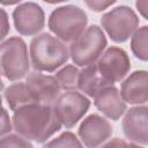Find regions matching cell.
<instances>
[{
  "label": "cell",
  "instance_id": "1",
  "mask_svg": "<svg viewBox=\"0 0 148 148\" xmlns=\"http://www.w3.org/2000/svg\"><path fill=\"white\" fill-rule=\"evenodd\" d=\"M12 125L20 136L38 143L45 142L61 127L52 106L43 104H29L17 109L14 111Z\"/></svg>",
  "mask_w": 148,
  "mask_h": 148
},
{
  "label": "cell",
  "instance_id": "2",
  "mask_svg": "<svg viewBox=\"0 0 148 148\" xmlns=\"http://www.w3.org/2000/svg\"><path fill=\"white\" fill-rule=\"evenodd\" d=\"M69 58L65 43L50 34H40L30 43V60L37 72H54Z\"/></svg>",
  "mask_w": 148,
  "mask_h": 148
},
{
  "label": "cell",
  "instance_id": "3",
  "mask_svg": "<svg viewBox=\"0 0 148 148\" xmlns=\"http://www.w3.org/2000/svg\"><path fill=\"white\" fill-rule=\"evenodd\" d=\"M87 22V15L80 7L67 5L51 13L49 28L62 43H72L86 30Z\"/></svg>",
  "mask_w": 148,
  "mask_h": 148
},
{
  "label": "cell",
  "instance_id": "4",
  "mask_svg": "<svg viewBox=\"0 0 148 148\" xmlns=\"http://www.w3.org/2000/svg\"><path fill=\"white\" fill-rule=\"evenodd\" d=\"M30 61L24 40L10 37L0 44V75L9 81H17L29 74Z\"/></svg>",
  "mask_w": 148,
  "mask_h": 148
},
{
  "label": "cell",
  "instance_id": "5",
  "mask_svg": "<svg viewBox=\"0 0 148 148\" xmlns=\"http://www.w3.org/2000/svg\"><path fill=\"white\" fill-rule=\"evenodd\" d=\"M106 46V38L103 30L97 25L87 28L69 46V56L77 66L94 64L103 53Z\"/></svg>",
  "mask_w": 148,
  "mask_h": 148
},
{
  "label": "cell",
  "instance_id": "6",
  "mask_svg": "<svg viewBox=\"0 0 148 148\" xmlns=\"http://www.w3.org/2000/svg\"><path fill=\"white\" fill-rule=\"evenodd\" d=\"M101 24L112 40L123 43L135 32L139 18L130 7L119 6L105 13L101 18Z\"/></svg>",
  "mask_w": 148,
  "mask_h": 148
},
{
  "label": "cell",
  "instance_id": "7",
  "mask_svg": "<svg viewBox=\"0 0 148 148\" xmlns=\"http://www.w3.org/2000/svg\"><path fill=\"white\" fill-rule=\"evenodd\" d=\"M90 106L89 99L75 90L60 94L52 105L53 112L61 125L71 128L86 114Z\"/></svg>",
  "mask_w": 148,
  "mask_h": 148
},
{
  "label": "cell",
  "instance_id": "8",
  "mask_svg": "<svg viewBox=\"0 0 148 148\" xmlns=\"http://www.w3.org/2000/svg\"><path fill=\"white\" fill-rule=\"evenodd\" d=\"M96 66L101 76L109 83L113 84L126 76L131 62L127 53L123 49L112 46L101 54Z\"/></svg>",
  "mask_w": 148,
  "mask_h": 148
},
{
  "label": "cell",
  "instance_id": "9",
  "mask_svg": "<svg viewBox=\"0 0 148 148\" xmlns=\"http://www.w3.org/2000/svg\"><path fill=\"white\" fill-rule=\"evenodd\" d=\"M27 89L34 104L52 106L60 95V87L54 76L43 74L42 72H31L27 75Z\"/></svg>",
  "mask_w": 148,
  "mask_h": 148
},
{
  "label": "cell",
  "instance_id": "10",
  "mask_svg": "<svg viewBox=\"0 0 148 148\" xmlns=\"http://www.w3.org/2000/svg\"><path fill=\"white\" fill-rule=\"evenodd\" d=\"M13 20L16 30L24 36H32L44 28V12L34 2L18 5L13 12Z\"/></svg>",
  "mask_w": 148,
  "mask_h": 148
},
{
  "label": "cell",
  "instance_id": "11",
  "mask_svg": "<svg viewBox=\"0 0 148 148\" xmlns=\"http://www.w3.org/2000/svg\"><path fill=\"white\" fill-rule=\"evenodd\" d=\"M112 134L111 124L98 114H90L79 127V136L87 148H97Z\"/></svg>",
  "mask_w": 148,
  "mask_h": 148
},
{
  "label": "cell",
  "instance_id": "12",
  "mask_svg": "<svg viewBox=\"0 0 148 148\" xmlns=\"http://www.w3.org/2000/svg\"><path fill=\"white\" fill-rule=\"evenodd\" d=\"M95 106L108 118L118 120L126 111V103L121 98L119 90L113 86L101 89L94 96Z\"/></svg>",
  "mask_w": 148,
  "mask_h": 148
},
{
  "label": "cell",
  "instance_id": "13",
  "mask_svg": "<svg viewBox=\"0 0 148 148\" xmlns=\"http://www.w3.org/2000/svg\"><path fill=\"white\" fill-rule=\"evenodd\" d=\"M123 131L131 141L147 145V108L136 106L130 109L123 119Z\"/></svg>",
  "mask_w": 148,
  "mask_h": 148
},
{
  "label": "cell",
  "instance_id": "14",
  "mask_svg": "<svg viewBox=\"0 0 148 148\" xmlns=\"http://www.w3.org/2000/svg\"><path fill=\"white\" fill-rule=\"evenodd\" d=\"M147 83L148 74L146 71H138L131 74L121 84L120 95L124 102L130 104H145L148 99Z\"/></svg>",
  "mask_w": 148,
  "mask_h": 148
},
{
  "label": "cell",
  "instance_id": "15",
  "mask_svg": "<svg viewBox=\"0 0 148 148\" xmlns=\"http://www.w3.org/2000/svg\"><path fill=\"white\" fill-rule=\"evenodd\" d=\"M112 86L108 81H105L98 69L96 64H91L89 66H86L80 73L77 77V88L83 92V95H87L89 97H94L101 89L104 87Z\"/></svg>",
  "mask_w": 148,
  "mask_h": 148
},
{
  "label": "cell",
  "instance_id": "16",
  "mask_svg": "<svg viewBox=\"0 0 148 148\" xmlns=\"http://www.w3.org/2000/svg\"><path fill=\"white\" fill-rule=\"evenodd\" d=\"M3 96H5V99H6L9 109L13 111H16L17 109H20L22 106L34 104L24 82L13 83L8 88H6Z\"/></svg>",
  "mask_w": 148,
  "mask_h": 148
},
{
  "label": "cell",
  "instance_id": "17",
  "mask_svg": "<svg viewBox=\"0 0 148 148\" xmlns=\"http://www.w3.org/2000/svg\"><path fill=\"white\" fill-rule=\"evenodd\" d=\"M79 69L74 65H67L62 67L57 74L56 80L60 87V89L71 91L77 88V77H79Z\"/></svg>",
  "mask_w": 148,
  "mask_h": 148
},
{
  "label": "cell",
  "instance_id": "18",
  "mask_svg": "<svg viewBox=\"0 0 148 148\" xmlns=\"http://www.w3.org/2000/svg\"><path fill=\"white\" fill-rule=\"evenodd\" d=\"M147 37H148V28L145 25L135 30V32L132 35V42H131V47L134 56L143 61H146L148 58Z\"/></svg>",
  "mask_w": 148,
  "mask_h": 148
},
{
  "label": "cell",
  "instance_id": "19",
  "mask_svg": "<svg viewBox=\"0 0 148 148\" xmlns=\"http://www.w3.org/2000/svg\"><path fill=\"white\" fill-rule=\"evenodd\" d=\"M43 148H83L81 141L72 132H65L49 141Z\"/></svg>",
  "mask_w": 148,
  "mask_h": 148
},
{
  "label": "cell",
  "instance_id": "20",
  "mask_svg": "<svg viewBox=\"0 0 148 148\" xmlns=\"http://www.w3.org/2000/svg\"><path fill=\"white\" fill-rule=\"evenodd\" d=\"M0 148H34V146L18 134H8L0 139Z\"/></svg>",
  "mask_w": 148,
  "mask_h": 148
},
{
  "label": "cell",
  "instance_id": "21",
  "mask_svg": "<svg viewBox=\"0 0 148 148\" xmlns=\"http://www.w3.org/2000/svg\"><path fill=\"white\" fill-rule=\"evenodd\" d=\"M12 127H13V125H12L9 114L6 111V109H3L1 105L0 106V136H3L5 134L9 133Z\"/></svg>",
  "mask_w": 148,
  "mask_h": 148
},
{
  "label": "cell",
  "instance_id": "22",
  "mask_svg": "<svg viewBox=\"0 0 148 148\" xmlns=\"http://www.w3.org/2000/svg\"><path fill=\"white\" fill-rule=\"evenodd\" d=\"M8 32H9L8 15L2 8H0V42L7 36Z\"/></svg>",
  "mask_w": 148,
  "mask_h": 148
},
{
  "label": "cell",
  "instance_id": "23",
  "mask_svg": "<svg viewBox=\"0 0 148 148\" xmlns=\"http://www.w3.org/2000/svg\"><path fill=\"white\" fill-rule=\"evenodd\" d=\"M114 1H98V0H94V1H86V5L94 12H102L104 9H106L109 6L113 5Z\"/></svg>",
  "mask_w": 148,
  "mask_h": 148
},
{
  "label": "cell",
  "instance_id": "24",
  "mask_svg": "<svg viewBox=\"0 0 148 148\" xmlns=\"http://www.w3.org/2000/svg\"><path fill=\"white\" fill-rule=\"evenodd\" d=\"M128 146H130V145H127V142H126L125 140L114 138V139H112V140L105 142L104 145H102V146L98 147V148H130Z\"/></svg>",
  "mask_w": 148,
  "mask_h": 148
},
{
  "label": "cell",
  "instance_id": "25",
  "mask_svg": "<svg viewBox=\"0 0 148 148\" xmlns=\"http://www.w3.org/2000/svg\"><path fill=\"white\" fill-rule=\"evenodd\" d=\"M136 8L139 9V12L141 13V15L147 18V10H148V1L147 0H143V1H138L135 3Z\"/></svg>",
  "mask_w": 148,
  "mask_h": 148
},
{
  "label": "cell",
  "instance_id": "26",
  "mask_svg": "<svg viewBox=\"0 0 148 148\" xmlns=\"http://www.w3.org/2000/svg\"><path fill=\"white\" fill-rule=\"evenodd\" d=\"M2 89H3V82H2V80H1V77H0V106H1V103H2V97H1V91H2Z\"/></svg>",
  "mask_w": 148,
  "mask_h": 148
},
{
  "label": "cell",
  "instance_id": "27",
  "mask_svg": "<svg viewBox=\"0 0 148 148\" xmlns=\"http://www.w3.org/2000/svg\"><path fill=\"white\" fill-rule=\"evenodd\" d=\"M128 147H130V148H143V147H139V146H136V145H130Z\"/></svg>",
  "mask_w": 148,
  "mask_h": 148
}]
</instances>
